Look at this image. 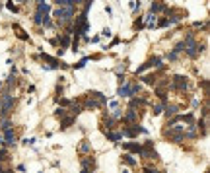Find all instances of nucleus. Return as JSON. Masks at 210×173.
I'll use <instances>...</instances> for the list:
<instances>
[{
  "mask_svg": "<svg viewBox=\"0 0 210 173\" xmlns=\"http://www.w3.org/2000/svg\"><path fill=\"white\" fill-rule=\"evenodd\" d=\"M152 25H156V16L154 14L148 16V27H152Z\"/></svg>",
  "mask_w": 210,
  "mask_h": 173,
  "instance_id": "nucleus-12",
  "label": "nucleus"
},
{
  "mask_svg": "<svg viewBox=\"0 0 210 173\" xmlns=\"http://www.w3.org/2000/svg\"><path fill=\"white\" fill-rule=\"evenodd\" d=\"M171 88H173V90H187V78H183V76H175V78H173Z\"/></svg>",
  "mask_w": 210,
  "mask_h": 173,
  "instance_id": "nucleus-3",
  "label": "nucleus"
},
{
  "mask_svg": "<svg viewBox=\"0 0 210 173\" xmlns=\"http://www.w3.org/2000/svg\"><path fill=\"white\" fill-rule=\"evenodd\" d=\"M123 121H125V123H132V121H136V113L132 111V109H129V113L123 117Z\"/></svg>",
  "mask_w": 210,
  "mask_h": 173,
  "instance_id": "nucleus-6",
  "label": "nucleus"
},
{
  "mask_svg": "<svg viewBox=\"0 0 210 173\" xmlns=\"http://www.w3.org/2000/svg\"><path fill=\"white\" fill-rule=\"evenodd\" d=\"M70 123H72V117L64 119V121H62V128H66V127H68V124H70Z\"/></svg>",
  "mask_w": 210,
  "mask_h": 173,
  "instance_id": "nucleus-16",
  "label": "nucleus"
},
{
  "mask_svg": "<svg viewBox=\"0 0 210 173\" xmlns=\"http://www.w3.org/2000/svg\"><path fill=\"white\" fill-rule=\"evenodd\" d=\"M80 150H82V152H88V150H90V144H88L86 140H84V144L80 146Z\"/></svg>",
  "mask_w": 210,
  "mask_h": 173,
  "instance_id": "nucleus-17",
  "label": "nucleus"
},
{
  "mask_svg": "<svg viewBox=\"0 0 210 173\" xmlns=\"http://www.w3.org/2000/svg\"><path fill=\"white\" fill-rule=\"evenodd\" d=\"M123 158H125V164H127V165H134V164H136V161L132 160V156H130V154H125Z\"/></svg>",
  "mask_w": 210,
  "mask_h": 173,
  "instance_id": "nucleus-10",
  "label": "nucleus"
},
{
  "mask_svg": "<svg viewBox=\"0 0 210 173\" xmlns=\"http://www.w3.org/2000/svg\"><path fill=\"white\" fill-rule=\"evenodd\" d=\"M4 140H6V144H10V146H14V144H16V134L12 132V128L4 130Z\"/></svg>",
  "mask_w": 210,
  "mask_h": 173,
  "instance_id": "nucleus-5",
  "label": "nucleus"
},
{
  "mask_svg": "<svg viewBox=\"0 0 210 173\" xmlns=\"http://www.w3.org/2000/svg\"><path fill=\"white\" fill-rule=\"evenodd\" d=\"M144 82H146V84H156V76H146Z\"/></svg>",
  "mask_w": 210,
  "mask_h": 173,
  "instance_id": "nucleus-13",
  "label": "nucleus"
},
{
  "mask_svg": "<svg viewBox=\"0 0 210 173\" xmlns=\"http://www.w3.org/2000/svg\"><path fill=\"white\" fill-rule=\"evenodd\" d=\"M160 10H164L161 4H154V6H152V12H160Z\"/></svg>",
  "mask_w": 210,
  "mask_h": 173,
  "instance_id": "nucleus-15",
  "label": "nucleus"
},
{
  "mask_svg": "<svg viewBox=\"0 0 210 173\" xmlns=\"http://www.w3.org/2000/svg\"><path fill=\"white\" fill-rule=\"evenodd\" d=\"M60 43H62V45H64V47L68 45V35H62V37H60Z\"/></svg>",
  "mask_w": 210,
  "mask_h": 173,
  "instance_id": "nucleus-18",
  "label": "nucleus"
},
{
  "mask_svg": "<svg viewBox=\"0 0 210 173\" xmlns=\"http://www.w3.org/2000/svg\"><path fill=\"white\" fill-rule=\"evenodd\" d=\"M12 107H14V97L8 96V93H4V96L0 97V115L4 117V115H6Z\"/></svg>",
  "mask_w": 210,
  "mask_h": 173,
  "instance_id": "nucleus-2",
  "label": "nucleus"
},
{
  "mask_svg": "<svg viewBox=\"0 0 210 173\" xmlns=\"http://www.w3.org/2000/svg\"><path fill=\"white\" fill-rule=\"evenodd\" d=\"M107 138H109V140H113V142H117V140H121L123 136H121V132H109V134H107Z\"/></svg>",
  "mask_w": 210,
  "mask_h": 173,
  "instance_id": "nucleus-8",
  "label": "nucleus"
},
{
  "mask_svg": "<svg viewBox=\"0 0 210 173\" xmlns=\"http://www.w3.org/2000/svg\"><path fill=\"white\" fill-rule=\"evenodd\" d=\"M84 64H86V59H84V60H80V62H78V64H76V68H82Z\"/></svg>",
  "mask_w": 210,
  "mask_h": 173,
  "instance_id": "nucleus-20",
  "label": "nucleus"
},
{
  "mask_svg": "<svg viewBox=\"0 0 210 173\" xmlns=\"http://www.w3.org/2000/svg\"><path fill=\"white\" fill-rule=\"evenodd\" d=\"M144 173H160V171H158V169H152V167H148V169H146Z\"/></svg>",
  "mask_w": 210,
  "mask_h": 173,
  "instance_id": "nucleus-19",
  "label": "nucleus"
},
{
  "mask_svg": "<svg viewBox=\"0 0 210 173\" xmlns=\"http://www.w3.org/2000/svg\"><path fill=\"white\" fill-rule=\"evenodd\" d=\"M119 96L121 97H130V86H129L127 80H123V86H121V90H119Z\"/></svg>",
  "mask_w": 210,
  "mask_h": 173,
  "instance_id": "nucleus-4",
  "label": "nucleus"
},
{
  "mask_svg": "<svg viewBox=\"0 0 210 173\" xmlns=\"http://www.w3.org/2000/svg\"><path fill=\"white\" fill-rule=\"evenodd\" d=\"M20 2H24V0H20Z\"/></svg>",
  "mask_w": 210,
  "mask_h": 173,
  "instance_id": "nucleus-22",
  "label": "nucleus"
},
{
  "mask_svg": "<svg viewBox=\"0 0 210 173\" xmlns=\"http://www.w3.org/2000/svg\"><path fill=\"white\" fill-rule=\"evenodd\" d=\"M175 113H177V107H173V105L167 107V117H169V115H175Z\"/></svg>",
  "mask_w": 210,
  "mask_h": 173,
  "instance_id": "nucleus-14",
  "label": "nucleus"
},
{
  "mask_svg": "<svg viewBox=\"0 0 210 173\" xmlns=\"http://www.w3.org/2000/svg\"><path fill=\"white\" fill-rule=\"evenodd\" d=\"M2 142H4V138H2V136H0V146H2Z\"/></svg>",
  "mask_w": 210,
  "mask_h": 173,
  "instance_id": "nucleus-21",
  "label": "nucleus"
},
{
  "mask_svg": "<svg viewBox=\"0 0 210 173\" xmlns=\"http://www.w3.org/2000/svg\"><path fill=\"white\" fill-rule=\"evenodd\" d=\"M70 113H72V115H78V113H82V107L78 105V103H72V105H70Z\"/></svg>",
  "mask_w": 210,
  "mask_h": 173,
  "instance_id": "nucleus-9",
  "label": "nucleus"
},
{
  "mask_svg": "<svg viewBox=\"0 0 210 173\" xmlns=\"http://www.w3.org/2000/svg\"><path fill=\"white\" fill-rule=\"evenodd\" d=\"M72 14H74V10H72V8H68V6H59V10L55 12V18L59 20L62 25H64V23H68V20L72 18Z\"/></svg>",
  "mask_w": 210,
  "mask_h": 173,
  "instance_id": "nucleus-1",
  "label": "nucleus"
},
{
  "mask_svg": "<svg viewBox=\"0 0 210 173\" xmlns=\"http://www.w3.org/2000/svg\"><path fill=\"white\" fill-rule=\"evenodd\" d=\"M125 148H127V150H130V152H136V154H140V150H142V146H140V144H125Z\"/></svg>",
  "mask_w": 210,
  "mask_h": 173,
  "instance_id": "nucleus-7",
  "label": "nucleus"
},
{
  "mask_svg": "<svg viewBox=\"0 0 210 173\" xmlns=\"http://www.w3.org/2000/svg\"><path fill=\"white\" fill-rule=\"evenodd\" d=\"M161 109H164V105H161V103H158V105H154V109H152V111H154V115H160Z\"/></svg>",
  "mask_w": 210,
  "mask_h": 173,
  "instance_id": "nucleus-11",
  "label": "nucleus"
}]
</instances>
